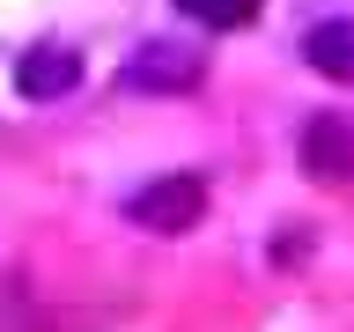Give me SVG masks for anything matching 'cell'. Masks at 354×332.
<instances>
[{
  "instance_id": "cell-1",
  "label": "cell",
  "mask_w": 354,
  "mask_h": 332,
  "mask_svg": "<svg viewBox=\"0 0 354 332\" xmlns=\"http://www.w3.org/2000/svg\"><path fill=\"white\" fill-rule=\"evenodd\" d=\"M199 214H207V185L192 170H162L126 199V221L155 229V237H185V229H199Z\"/></svg>"
},
{
  "instance_id": "cell-2",
  "label": "cell",
  "mask_w": 354,
  "mask_h": 332,
  "mask_svg": "<svg viewBox=\"0 0 354 332\" xmlns=\"http://www.w3.org/2000/svg\"><path fill=\"white\" fill-rule=\"evenodd\" d=\"M199 74H207V52H199V44L148 37L126 66H118V89H133V96H177V89H192Z\"/></svg>"
},
{
  "instance_id": "cell-3",
  "label": "cell",
  "mask_w": 354,
  "mask_h": 332,
  "mask_svg": "<svg viewBox=\"0 0 354 332\" xmlns=\"http://www.w3.org/2000/svg\"><path fill=\"white\" fill-rule=\"evenodd\" d=\"M82 89V52L74 44H30L15 59V96L22 104H59Z\"/></svg>"
},
{
  "instance_id": "cell-4",
  "label": "cell",
  "mask_w": 354,
  "mask_h": 332,
  "mask_svg": "<svg viewBox=\"0 0 354 332\" xmlns=\"http://www.w3.org/2000/svg\"><path fill=\"white\" fill-rule=\"evenodd\" d=\"M303 170L317 177V185H339V177H354V126L339 118V111H317V118H303Z\"/></svg>"
},
{
  "instance_id": "cell-5",
  "label": "cell",
  "mask_w": 354,
  "mask_h": 332,
  "mask_svg": "<svg viewBox=\"0 0 354 332\" xmlns=\"http://www.w3.org/2000/svg\"><path fill=\"white\" fill-rule=\"evenodd\" d=\"M303 59H310V74H325V82H354V22H347V15L310 22Z\"/></svg>"
},
{
  "instance_id": "cell-6",
  "label": "cell",
  "mask_w": 354,
  "mask_h": 332,
  "mask_svg": "<svg viewBox=\"0 0 354 332\" xmlns=\"http://www.w3.org/2000/svg\"><path fill=\"white\" fill-rule=\"evenodd\" d=\"M192 22H207V30H243V22H259V0H177Z\"/></svg>"
},
{
  "instance_id": "cell-7",
  "label": "cell",
  "mask_w": 354,
  "mask_h": 332,
  "mask_svg": "<svg viewBox=\"0 0 354 332\" xmlns=\"http://www.w3.org/2000/svg\"><path fill=\"white\" fill-rule=\"evenodd\" d=\"M303 259H310V237L303 229H281V237H273V266L288 273V266H303Z\"/></svg>"
}]
</instances>
